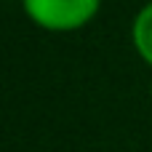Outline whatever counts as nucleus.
Here are the masks:
<instances>
[{
  "label": "nucleus",
  "instance_id": "obj_1",
  "mask_svg": "<svg viewBox=\"0 0 152 152\" xmlns=\"http://www.w3.org/2000/svg\"><path fill=\"white\" fill-rule=\"evenodd\" d=\"M21 8L43 29L72 32L99 13L102 0H21Z\"/></svg>",
  "mask_w": 152,
  "mask_h": 152
},
{
  "label": "nucleus",
  "instance_id": "obj_2",
  "mask_svg": "<svg viewBox=\"0 0 152 152\" xmlns=\"http://www.w3.org/2000/svg\"><path fill=\"white\" fill-rule=\"evenodd\" d=\"M131 37H134V45H136L139 56L152 67V3H147V5L136 13Z\"/></svg>",
  "mask_w": 152,
  "mask_h": 152
},
{
  "label": "nucleus",
  "instance_id": "obj_3",
  "mask_svg": "<svg viewBox=\"0 0 152 152\" xmlns=\"http://www.w3.org/2000/svg\"><path fill=\"white\" fill-rule=\"evenodd\" d=\"M150 94H152V88H150Z\"/></svg>",
  "mask_w": 152,
  "mask_h": 152
}]
</instances>
